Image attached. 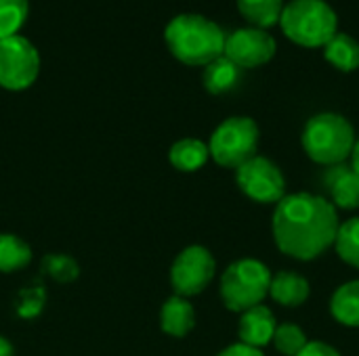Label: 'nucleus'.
I'll list each match as a JSON object with an SVG mask.
<instances>
[{
	"label": "nucleus",
	"instance_id": "nucleus-1",
	"mask_svg": "<svg viewBox=\"0 0 359 356\" xmlns=\"http://www.w3.org/2000/svg\"><path fill=\"white\" fill-rule=\"evenodd\" d=\"M339 212L322 195L292 193L276 204L271 233L278 250L288 258L311 262L334 245Z\"/></svg>",
	"mask_w": 359,
	"mask_h": 356
},
{
	"label": "nucleus",
	"instance_id": "nucleus-2",
	"mask_svg": "<svg viewBox=\"0 0 359 356\" xmlns=\"http://www.w3.org/2000/svg\"><path fill=\"white\" fill-rule=\"evenodd\" d=\"M225 38L227 34L219 23L196 13L177 15L164 27V42L170 55L191 67H206L223 57Z\"/></svg>",
	"mask_w": 359,
	"mask_h": 356
},
{
	"label": "nucleus",
	"instance_id": "nucleus-3",
	"mask_svg": "<svg viewBox=\"0 0 359 356\" xmlns=\"http://www.w3.org/2000/svg\"><path fill=\"white\" fill-rule=\"evenodd\" d=\"M355 128L353 124L332 111H322L307 120L301 143L305 155L322 166H337L345 164L355 147Z\"/></svg>",
	"mask_w": 359,
	"mask_h": 356
},
{
	"label": "nucleus",
	"instance_id": "nucleus-4",
	"mask_svg": "<svg viewBox=\"0 0 359 356\" xmlns=\"http://www.w3.org/2000/svg\"><path fill=\"white\" fill-rule=\"evenodd\" d=\"M280 27L303 48H324L339 31V17L326 0H292L282 8Z\"/></svg>",
	"mask_w": 359,
	"mask_h": 356
},
{
	"label": "nucleus",
	"instance_id": "nucleus-5",
	"mask_svg": "<svg viewBox=\"0 0 359 356\" xmlns=\"http://www.w3.org/2000/svg\"><path fill=\"white\" fill-rule=\"evenodd\" d=\"M271 277L273 275L267 264L255 258H242L229 264L221 275L219 287L225 308L242 315L244 311L263 304V300L269 296Z\"/></svg>",
	"mask_w": 359,
	"mask_h": 356
},
{
	"label": "nucleus",
	"instance_id": "nucleus-6",
	"mask_svg": "<svg viewBox=\"0 0 359 356\" xmlns=\"http://www.w3.org/2000/svg\"><path fill=\"white\" fill-rule=\"evenodd\" d=\"M259 136L261 132L252 118H246V115L227 118L215 128L210 136V143H208L210 157L223 168L238 170L242 164L259 155L257 153Z\"/></svg>",
	"mask_w": 359,
	"mask_h": 356
},
{
	"label": "nucleus",
	"instance_id": "nucleus-7",
	"mask_svg": "<svg viewBox=\"0 0 359 356\" xmlns=\"http://www.w3.org/2000/svg\"><path fill=\"white\" fill-rule=\"evenodd\" d=\"M40 73V52L25 36L0 40V86L4 90H27Z\"/></svg>",
	"mask_w": 359,
	"mask_h": 356
},
{
	"label": "nucleus",
	"instance_id": "nucleus-8",
	"mask_svg": "<svg viewBox=\"0 0 359 356\" xmlns=\"http://www.w3.org/2000/svg\"><path fill=\"white\" fill-rule=\"evenodd\" d=\"M240 191L257 204H278L286 197V178L278 164L265 155H255L236 170Z\"/></svg>",
	"mask_w": 359,
	"mask_h": 356
},
{
	"label": "nucleus",
	"instance_id": "nucleus-9",
	"mask_svg": "<svg viewBox=\"0 0 359 356\" xmlns=\"http://www.w3.org/2000/svg\"><path fill=\"white\" fill-rule=\"evenodd\" d=\"M217 262L208 248L189 245L185 248L170 266V285L175 296L191 298L202 294L215 279Z\"/></svg>",
	"mask_w": 359,
	"mask_h": 356
},
{
	"label": "nucleus",
	"instance_id": "nucleus-10",
	"mask_svg": "<svg viewBox=\"0 0 359 356\" xmlns=\"http://www.w3.org/2000/svg\"><path fill=\"white\" fill-rule=\"evenodd\" d=\"M278 50L276 38L267 29L259 27H240L225 38L223 55L233 61L240 69H255L273 59Z\"/></svg>",
	"mask_w": 359,
	"mask_h": 356
},
{
	"label": "nucleus",
	"instance_id": "nucleus-11",
	"mask_svg": "<svg viewBox=\"0 0 359 356\" xmlns=\"http://www.w3.org/2000/svg\"><path fill=\"white\" fill-rule=\"evenodd\" d=\"M324 187L330 195V204L341 210H358L359 208V174L351 164L328 166L324 172Z\"/></svg>",
	"mask_w": 359,
	"mask_h": 356
},
{
	"label": "nucleus",
	"instance_id": "nucleus-12",
	"mask_svg": "<svg viewBox=\"0 0 359 356\" xmlns=\"http://www.w3.org/2000/svg\"><path fill=\"white\" fill-rule=\"evenodd\" d=\"M278 329V321L265 304L252 306L242 313L238 323V338L242 344L252 348H263L273 342V334Z\"/></svg>",
	"mask_w": 359,
	"mask_h": 356
},
{
	"label": "nucleus",
	"instance_id": "nucleus-13",
	"mask_svg": "<svg viewBox=\"0 0 359 356\" xmlns=\"http://www.w3.org/2000/svg\"><path fill=\"white\" fill-rule=\"evenodd\" d=\"M309 294H311L309 281L294 271H282L276 277H271L269 296L286 308L303 306L309 300Z\"/></svg>",
	"mask_w": 359,
	"mask_h": 356
},
{
	"label": "nucleus",
	"instance_id": "nucleus-14",
	"mask_svg": "<svg viewBox=\"0 0 359 356\" xmlns=\"http://www.w3.org/2000/svg\"><path fill=\"white\" fill-rule=\"evenodd\" d=\"M160 327L166 336L185 338L196 327V311L187 298L172 296L160 308Z\"/></svg>",
	"mask_w": 359,
	"mask_h": 356
},
{
	"label": "nucleus",
	"instance_id": "nucleus-15",
	"mask_svg": "<svg viewBox=\"0 0 359 356\" xmlns=\"http://www.w3.org/2000/svg\"><path fill=\"white\" fill-rule=\"evenodd\" d=\"M240 76H242V69L223 55V57L215 59L212 63H208L204 67L202 86L210 94H225V92H229V90H233L238 86Z\"/></svg>",
	"mask_w": 359,
	"mask_h": 356
},
{
	"label": "nucleus",
	"instance_id": "nucleus-16",
	"mask_svg": "<svg viewBox=\"0 0 359 356\" xmlns=\"http://www.w3.org/2000/svg\"><path fill=\"white\" fill-rule=\"evenodd\" d=\"M208 157H210L208 143L191 136L177 141L168 151V159L172 168H177L179 172H198L208 162Z\"/></svg>",
	"mask_w": 359,
	"mask_h": 356
},
{
	"label": "nucleus",
	"instance_id": "nucleus-17",
	"mask_svg": "<svg viewBox=\"0 0 359 356\" xmlns=\"http://www.w3.org/2000/svg\"><path fill=\"white\" fill-rule=\"evenodd\" d=\"M324 59L339 71L351 73L359 67V42L343 31H337L324 46Z\"/></svg>",
	"mask_w": 359,
	"mask_h": 356
},
{
	"label": "nucleus",
	"instance_id": "nucleus-18",
	"mask_svg": "<svg viewBox=\"0 0 359 356\" xmlns=\"http://www.w3.org/2000/svg\"><path fill=\"white\" fill-rule=\"evenodd\" d=\"M330 313L337 323L345 327H359V279L337 287L330 300Z\"/></svg>",
	"mask_w": 359,
	"mask_h": 356
},
{
	"label": "nucleus",
	"instance_id": "nucleus-19",
	"mask_svg": "<svg viewBox=\"0 0 359 356\" xmlns=\"http://www.w3.org/2000/svg\"><path fill=\"white\" fill-rule=\"evenodd\" d=\"M240 15L259 29H269L280 23L284 0H236Z\"/></svg>",
	"mask_w": 359,
	"mask_h": 356
},
{
	"label": "nucleus",
	"instance_id": "nucleus-20",
	"mask_svg": "<svg viewBox=\"0 0 359 356\" xmlns=\"http://www.w3.org/2000/svg\"><path fill=\"white\" fill-rule=\"evenodd\" d=\"M32 262V248L13 233H0V273H17Z\"/></svg>",
	"mask_w": 359,
	"mask_h": 356
},
{
	"label": "nucleus",
	"instance_id": "nucleus-21",
	"mask_svg": "<svg viewBox=\"0 0 359 356\" xmlns=\"http://www.w3.org/2000/svg\"><path fill=\"white\" fill-rule=\"evenodd\" d=\"M334 250H337V256L345 264L359 269V218L345 220L339 227V233L334 239Z\"/></svg>",
	"mask_w": 359,
	"mask_h": 356
},
{
	"label": "nucleus",
	"instance_id": "nucleus-22",
	"mask_svg": "<svg viewBox=\"0 0 359 356\" xmlns=\"http://www.w3.org/2000/svg\"><path fill=\"white\" fill-rule=\"evenodd\" d=\"M29 15V0H0V40L17 36Z\"/></svg>",
	"mask_w": 359,
	"mask_h": 356
},
{
	"label": "nucleus",
	"instance_id": "nucleus-23",
	"mask_svg": "<svg viewBox=\"0 0 359 356\" xmlns=\"http://www.w3.org/2000/svg\"><path fill=\"white\" fill-rule=\"evenodd\" d=\"M271 344L276 346V350L280 355L299 356V353L309 344V340H307L305 332L299 325H294V323H282V325H278Z\"/></svg>",
	"mask_w": 359,
	"mask_h": 356
},
{
	"label": "nucleus",
	"instance_id": "nucleus-24",
	"mask_svg": "<svg viewBox=\"0 0 359 356\" xmlns=\"http://www.w3.org/2000/svg\"><path fill=\"white\" fill-rule=\"evenodd\" d=\"M42 269H44L46 275H50L53 279H57L61 283L74 281L78 277V264L69 256H61V254L46 256L42 260Z\"/></svg>",
	"mask_w": 359,
	"mask_h": 356
},
{
	"label": "nucleus",
	"instance_id": "nucleus-25",
	"mask_svg": "<svg viewBox=\"0 0 359 356\" xmlns=\"http://www.w3.org/2000/svg\"><path fill=\"white\" fill-rule=\"evenodd\" d=\"M299 356H341V353L330 346V344H324V342H309Z\"/></svg>",
	"mask_w": 359,
	"mask_h": 356
},
{
	"label": "nucleus",
	"instance_id": "nucleus-26",
	"mask_svg": "<svg viewBox=\"0 0 359 356\" xmlns=\"http://www.w3.org/2000/svg\"><path fill=\"white\" fill-rule=\"evenodd\" d=\"M217 356H265V355H263L259 348H252V346H246V344L238 342V344H231V346L223 348V350H221Z\"/></svg>",
	"mask_w": 359,
	"mask_h": 356
},
{
	"label": "nucleus",
	"instance_id": "nucleus-27",
	"mask_svg": "<svg viewBox=\"0 0 359 356\" xmlns=\"http://www.w3.org/2000/svg\"><path fill=\"white\" fill-rule=\"evenodd\" d=\"M0 356H15L13 344H11L4 336H0Z\"/></svg>",
	"mask_w": 359,
	"mask_h": 356
},
{
	"label": "nucleus",
	"instance_id": "nucleus-28",
	"mask_svg": "<svg viewBox=\"0 0 359 356\" xmlns=\"http://www.w3.org/2000/svg\"><path fill=\"white\" fill-rule=\"evenodd\" d=\"M351 168L359 174V138L355 141V147H353V153H351Z\"/></svg>",
	"mask_w": 359,
	"mask_h": 356
}]
</instances>
